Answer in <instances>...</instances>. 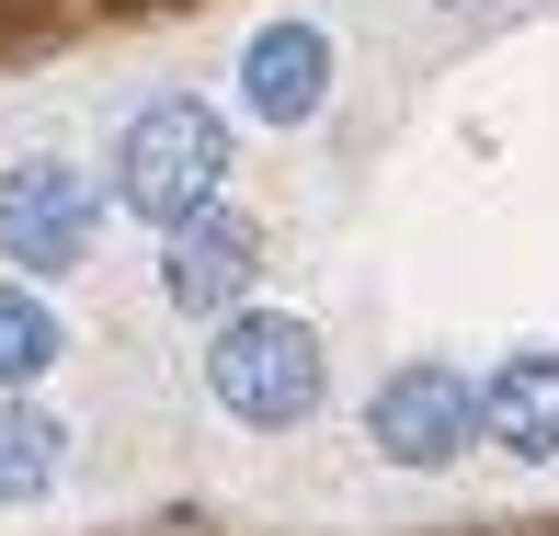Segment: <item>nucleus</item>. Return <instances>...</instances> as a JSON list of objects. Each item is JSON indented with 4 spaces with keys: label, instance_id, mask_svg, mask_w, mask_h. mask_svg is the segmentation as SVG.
<instances>
[{
    "label": "nucleus",
    "instance_id": "1",
    "mask_svg": "<svg viewBox=\"0 0 559 536\" xmlns=\"http://www.w3.org/2000/svg\"><path fill=\"white\" fill-rule=\"evenodd\" d=\"M115 206L148 217L171 240V228H194L206 206H228V115L194 104V92H160V104L126 115L115 138Z\"/></svg>",
    "mask_w": 559,
    "mask_h": 536
},
{
    "label": "nucleus",
    "instance_id": "2",
    "mask_svg": "<svg viewBox=\"0 0 559 536\" xmlns=\"http://www.w3.org/2000/svg\"><path fill=\"white\" fill-rule=\"evenodd\" d=\"M206 389H217L228 422L286 433V422L320 412L332 366H320V331H309V320H286V309H240V320H217V343H206Z\"/></svg>",
    "mask_w": 559,
    "mask_h": 536
},
{
    "label": "nucleus",
    "instance_id": "3",
    "mask_svg": "<svg viewBox=\"0 0 559 536\" xmlns=\"http://www.w3.org/2000/svg\"><path fill=\"white\" fill-rule=\"evenodd\" d=\"M92 228H104V183H92L81 160H23V171H0V263H12L23 286L81 274Z\"/></svg>",
    "mask_w": 559,
    "mask_h": 536
},
{
    "label": "nucleus",
    "instance_id": "4",
    "mask_svg": "<svg viewBox=\"0 0 559 536\" xmlns=\"http://www.w3.org/2000/svg\"><path fill=\"white\" fill-rule=\"evenodd\" d=\"M468 433H479V389L456 366H400V377H377V400H366V445L389 456V468H412V479L456 468Z\"/></svg>",
    "mask_w": 559,
    "mask_h": 536
},
{
    "label": "nucleus",
    "instance_id": "5",
    "mask_svg": "<svg viewBox=\"0 0 559 536\" xmlns=\"http://www.w3.org/2000/svg\"><path fill=\"white\" fill-rule=\"evenodd\" d=\"M251 274H263V228H251L240 206H206L194 228H171L160 240V297L183 320H240Z\"/></svg>",
    "mask_w": 559,
    "mask_h": 536
},
{
    "label": "nucleus",
    "instance_id": "6",
    "mask_svg": "<svg viewBox=\"0 0 559 536\" xmlns=\"http://www.w3.org/2000/svg\"><path fill=\"white\" fill-rule=\"evenodd\" d=\"M320 104H332V35H320L309 12L263 23V35L240 46V115L251 126H309Z\"/></svg>",
    "mask_w": 559,
    "mask_h": 536
},
{
    "label": "nucleus",
    "instance_id": "7",
    "mask_svg": "<svg viewBox=\"0 0 559 536\" xmlns=\"http://www.w3.org/2000/svg\"><path fill=\"white\" fill-rule=\"evenodd\" d=\"M479 433L525 468H548L559 456V354H514V366L479 377Z\"/></svg>",
    "mask_w": 559,
    "mask_h": 536
},
{
    "label": "nucleus",
    "instance_id": "8",
    "mask_svg": "<svg viewBox=\"0 0 559 536\" xmlns=\"http://www.w3.org/2000/svg\"><path fill=\"white\" fill-rule=\"evenodd\" d=\"M69 468V433L35 412V400H0V502H46Z\"/></svg>",
    "mask_w": 559,
    "mask_h": 536
},
{
    "label": "nucleus",
    "instance_id": "9",
    "mask_svg": "<svg viewBox=\"0 0 559 536\" xmlns=\"http://www.w3.org/2000/svg\"><path fill=\"white\" fill-rule=\"evenodd\" d=\"M69 354V331H58V309H46L35 286H0V400H23L46 366Z\"/></svg>",
    "mask_w": 559,
    "mask_h": 536
}]
</instances>
